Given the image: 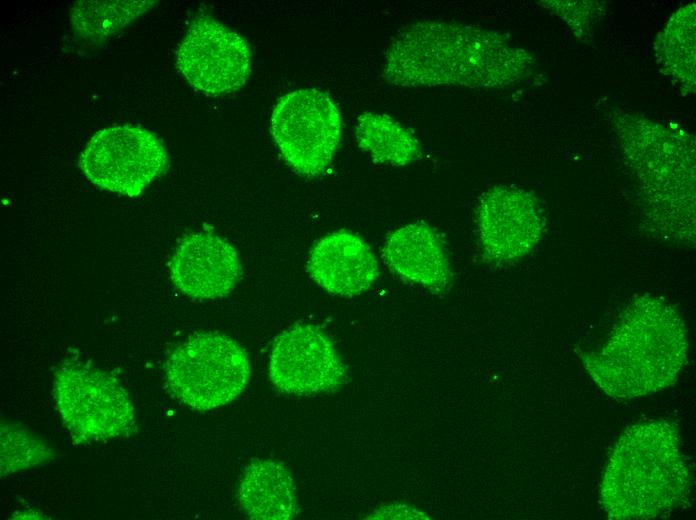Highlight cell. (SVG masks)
I'll return each mask as SVG.
<instances>
[{
    "label": "cell",
    "mask_w": 696,
    "mask_h": 520,
    "mask_svg": "<svg viewBox=\"0 0 696 520\" xmlns=\"http://www.w3.org/2000/svg\"><path fill=\"white\" fill-rule=\"evenodd\" d=\"M534 67L533 56L498 31L430 20L395 36L382 75L399 87L501 88L528 78Z\"/></svg>",
    "instance_id": "cell-1"
},
{
    "label": "cell",
    "mask_w": 696,
    "mask_h": 520,
    "mask_svg": "<svg viewBox=\"0 0 696 520\" xmlns=\"http://www.w3.org/2000/svg\"><path fill=\"white\" fill-rule=\"evenodd\" d=\"M270 128L287 165L300 175L313 177L331 164L341 139L342 120L327 93L307 88L279 98Z\"/></svg>",
    "instance_id": "cell-7"
},
{
    "label": "cell",
    "mask_w": 696,
    "mask_h": 520,
    "mask_svg": "<svg viewBox=\"0 0 696 520\" xmlns=\"http://www.w3.org/2000/svg\"><path fill=\"white\" fill-rule=\"evenodd\" d=\"M476 221L482 255L497 263L527 255L545 227L543 210L532 193L502 185L483 194Z\"/></svg>",
    "instance_id": "cell-11"
},
{
    "label": "cell",
    "mask_w": 696,
    "mask_h": 520,
    "mask_svg": "<svg viewBox=\"0 0 696 520\" xmlns=\"http://www.w3.org/2000/svg\"><path fill=\"white\" fill-rule=\"evenodd\" d=\"M383 257L396 275L434 292L448 288L452 271L442 239L424 222L404 225L386 239Z\"/></svg>",
    "instance_id": "cell-14"
},
{
    "label": "cell",
    "mask_w": 696,
    "mask_h": 520,
    "mask_svg": "<svg viewBox=\"0 0 696 520\" xmlns=\"http://www.w3.org/2000/svg\"><path fill=\"white\" fill-rule=\"evenodd\" d=\"M656 60L683 91H695V4L678 9L658 33Z\"/></svg>",
    "instance_id": "cell-17"
},
{
    "label": "cell",
    "mask_w": 696,
    "mask_h": 520,
    "mask_svg": "<svg viewBox=\"0 0 696 520\" xmlns=\"http://www.w3.org/2000/svg\"><path fill=\"white\" fill-rule=\"evenodd\" d=\"M649 220L676 240L695 236V141L684 130L624 113L614 117Z\"/></svg>",
    "instance_id": "cell-4"
},
{
    "label": "cell",
    "mask_w": 696,
    "mask_h": 520,
    "mask_svg": "<svg viewBox=\"0 0 696 520\" xmlns=\"http://www.w3.org/2000/svg\"><path fill=\"white\" fill-rule=\"evenodd\" d=\"M166 382L172 395L197 410H210L233 401L250 378L246 351L219 333H199L169 355Z\"/></svg>",
    "instance_id": "cell-5"
},
{
    "label": "cell",
    "mask_w": 696,
    "mask_h": 520,
    "mask_svg": "<svg viewBox=\"0 0 696 520\" xmlns=\"http://www.w3.org/2000/svg\"><path fill=\"white\" fill-rule=\"evenodd\" d=\"M269 376L280 391L310 395L337 391L345 381L346 369L321 328L298 323L275 338Z\"/></svg>",
    "instance_id": "cell-10"
},
{
    "label": "cell",
    "mask_w": 696,
    "mask_h": 520,
    "mask_svg": "<svg viewBox=\"0 0 696 520\" xmlns=\"http://www.w3.org/2000/svg\"><path fill=\"white\" fill-rule=\"evenodd\" d=\"M54 458L48 444L18 424L1 422V476L43 465Z\"/></svg>",
    "instance_id": "cell-19"
},
{
    "label": "cell",
    "mask_w": 696,
    "mask_h": 520,
    "mask_svg": "<svg viewBox=\"0 0 696 520\" xmlns=\"http://www.w3.org/2000/svg\"><path fill=\"white\" fill-rule=\"evenodd\" d=\"M53 397L74 444L127 437L136 429L125 388L90 365L65 364L54 375Z\"/></svg>",
    "instance_id": "cell-6"
},
{
    "label": "cell",
    "mask_w": 696,
    "mask_h": 520,
    "mask_svg": "<svg viewBox=\"0 0 696 520\" xmlns=\"http://www.w3.org/2000/svg\"><path fill=\"white\" fill-rule=\"evenodd\" d=\"M176 65L195 89L222 95L240 89L251 73V52L245 39L216 19L193 20L176 50Z\"/></svg>",
    "instance_id": "cell-9"
},
{
    "label": "cell",
    "mask_w": 696,
    "mask_h": 520,
    "mask_svg": "<svg viewBox=\"0 0 696 520\" xmlns=\"http://www.w3.org/2000/svg\"><path fill=\"white\" fill-rule=\"evenodd\" d=\"M307 268L319 286L341 296L363 293L379 275L371 248L348 231H336L319 240L310 252Z\"/></svg>",
    "instance_id": "cell-13"
},
{
    "label": "cell",
    "mask_w": 696,
    "mask_h": 520,
    "mask_svg": "<svg viewBox=\"0 0 696 520\" xmlns=\"http://www.w3.org/2000/svg\"><path fill=\"white\" fill-rule=\"evenodd\" d=\"M155 1H78L71 7L74 32L88 43H99L147 11Z\"/></svg>",
    "instance_id": "cell-18"
},
{
    "label": "cell",
    "mask_w": 696,
    "mask_h": 520,
    "mask_svg": "<svg viewBox=\"0 0 696 520\" xmlns=\"http://www.w3.org/2000/svg\"><path fill=\"white\" fill-rule=\"evenodd\" d=\"M163 143L150 131L131 125L98 131L87 143L79 167L93 184L138 196L168 167Z\"/></svg>",
    "instance_id": "cell-8"
},
{
    "label": "cell",
    "mask_w": 696,
    "mask_h": 520,
    "mask_svg": "<svg viewBox=\"0 0 696 520\" xmlns=\"http://www.w3.org/2000/svg\"><path fill=\"white\" fill-rule=\"evenodd\" d=\"M541 3L557 13L571 29L579 30V35L589 30L604 12L603 5L596 1H544Z\"/></svg>",
    "instance_id": "cell-20"
},
{
    "label": "cell",
    "mask_w": 696,
    "mask_h": 520,
    "mask_svg": "<svg viewBox=\"0 0 696 520\" xmlns=\"http://www.w3.org/2000/svg\"><path fill=\"white\" fill-rule=\"evenodd\" d=\"M238 499L251 519L289 520L297 515L293 479L289 471L275 461L256 459L246 467Z\"/></svg>",
    "instance_id": "cell-15"
},
{
    "label": "cell",
    "mask_w": 696,
    "mask_h": 520,
    "mask_svg": "<svg viewBox=\"0 0 696 520\" xmlns=\"http://www.w3.org/2000/svg\"><path fill=\"white\" fill-rule=\"evenodd\" d=\"M16 518H21V519L22 518H34L35 519V518H41V517H38L37 513L31 511V513H24V512L19 513V516Z\"/></svg>",
    "instance_id": "cell-22"
},
{
    "label": "cell",
    "mask_w": 696,
    "mask_h": 520,
    "mask_svg": "<svg viewBox=\"0 0 696 520\" xmlns=\"http://www.w3.org/2000/svg\"><path fill=\"white\" fill-rule=\"evenodd\" d=\"M242 274L237 251L209 233L181 240L170 261V276L178 290L196 299L228 295Z\"/></svg>",
    "instance_id": "cell-12"
},
{
    "label": "cell",
    "mask_w": 696,
    "mask_h": 520,
    "mask_svg": "<svg viewBox=\"0 0 696 520\" xmlns=\"http://www.w3.org/2000/svg\"><path fill=\"white\" fill-rule=\"evenodd\" d=\"M369 519H429L416 507L406 504H389L376 509L368 516Z\"/></svg>",
    "instance_id": "cell-21"
},
{
    "label": "cell",
    "mask_w": 696,
    "mask_h": 520,
    "mask_svg": "<svg viewBox=\"0 0 696 520\" xmlns=\"http://www.w3.org/2000/svg\"><path fill=\"white\" fill-rule=\"evenodd\" d=\"M354 131L358 146L376 163L405 166L421 155L417 137L389 115L364 112L358 116Z\"/></svg>",
    "instance_id": "cell-16"
},
{
    "label": "cell",
    "mask_w": 696,
    "mask_h": 520,
    "mask_svg": "<svg viewBox=\"0 0 696 520\" xmlns=\"http://www.w3.org/2000/svg\"><path fill=\"white\" fill-rule=\"evenodd\" d=\"M691 485L678 428L649 420L620 435L605 467L600 496L609 519H652L680 507Z\"/></svg>",
    "instance_id": "cell-3"
},
{
    "label": "cell",
    "mask_w": 696,
    "mask_h": 520,
    "mask_svg": "<svg viewBox=\"0 0 696 520\" xmlns=\"http://www.w3.org/2000/svg\"><path fill=\"white\" fill-rule=\"evenodd\" d=\"M687 350L686 328L676 309L645 295L626 307L599 350L581 358L590 377L607 395L631 399L674 384Z\"/></svg>",
    "instance_id": "cell-2"
}]
</instances>
